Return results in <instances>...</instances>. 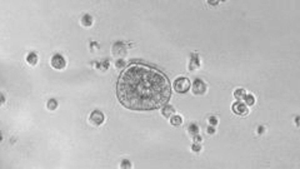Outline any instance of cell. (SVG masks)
<instances>
[{
    "label": "cell",
    "mask_w": 300,
    "mask_h": 169,
    "mask_svg": "<svg viewBox=\"0 0 300 169\" xmlns=\"http://www.w3.org/2000/svg\"><path fill=\"white\" fill-rule=\"evenodd\" d=\"M116 93L119 102L128 109L154 110L169 102L171 85L159 69L134 63L121 72Z\"/></svg>",
    "instance_id": "cell-1"
},
{
    "label": "cell",
    "mask_w": 300,
    "mask_h": 169,
    "mask_svg": "<svg viewBox=\"0 0 300 169\" xmlns=\"http://www.w3.org/2000/svg\"><path fill=\"white\" fill-rule=\"evenodd\" d=\"M190 85H191L190 80H189V79H186V78H178L174 82V89L178 93H180V94L186 93L190 89Z\"/></svg>",
    "instance_id": "cell-2"
},
{
    "label": "cell",
    "mask_w": 300,
    "mask_h": 169,
    "mask_svg": "<svg viewBox=\"0 0 300 169\" xmlns=\"http://www.w3.org/2000/svg\"><path fill=\"white\" fill-rule=\"evenodd\" d=\"M50 63H51V67H53L54 69H58V70L64 69L65 65H67V62H65L64 56L60 55V54H54L53 56H51Z\"/></svg>",
    "instance_id": "cell-3"
},
{
    "label": "cell",
    "mask_w": 300,
    "mask_h": 169,
    "mask_svg": "<svg viewBox=\"0 0 300 169\" xmlns=\"http://www.w3.org/2000/svg\"><path fill=\"white\" fill-rule=\"evenodd\" d=\"M191 89H193V93L195 95H203L205 94L206 92V85L203 80H200V79H195L191 84Z\"/></svg>",
    "instance_id": "cell-4"
},
{
    "label": "cell",
    "mask_w": 300,
    "mask_h": 169,
    "mask_svg": "<svg viewBox=\"0 0 300 169\" xmlns=\"http://www.w3.org/2000/svg\"><path fill=\"white\" fill-rule=\"evenodd\" d=\"M233 111L235 113V114H238V115H241V116L246 115L248 113H249L246 104H244V103H241L240 100L233 104Z\"/></svg>",
    "instance_id": "cell-5"
},
{
    "label": "cell",
    "mask_w": 300,
    "mask_h": 169,
    "mask_svg": "<svg viewBox=\"0 0 300 169\" xmlns=\"http://www.w3.org/2000/svg\"><path fill=\"white\" fill-rule=\"evenodd\" d=\"M104 114L100 111V110H94L91 114H90V121L94 124V125H100L103 124V121H104Z\"/></svg>",
    "instance_id": "cell-6"
},
{
    "label": "cell",
    "mask_w": 300,
    "mask_h": 169,
    "mask_svg": "<svg viewBox=\"0 0 300 169\" xmlns=\"http://www.w3.org/2000/svg\"><path fill=\"white\" fill-rule=\"evenodd\" d=\"M112 53L114 55H119V56H123L126 54V45L123 43V41H116L112 46Z\"/></svg>",
    "instance_id": "cell-7"
},
{
    "label": "cell",
    "mask_w": 300,
    "mask_h": 169,
    "mask_svg": "<svg viewBox=\"0 0 300 169\" xmlns=\"http://www.w3.org/2000/svg\"><path fill=\"white\" fill-rule=\"evenodd\" d=\"M200 67V59H199V55L196 53H193L190 55V60H189V67L188 69L189 70H196Z\"/></svg>",
    "instance_id": "cell-8"
},
{
    "label": "cell",
    "mask_w": 300,
    "mask_h": 169,
    "mask_svg": "<svg viewBox=\"0 0 300 169\" xmlns=\"http://www.w3.org/2000/svg\"><path fill=\"white\" fill-rule=\"evenodd\" d=\"M161 113H163V115L165 116V118H170L171 115H174L175 109H174V108H173L171 105H165V107L163 108Z\"/></svg>",
    "instance_id": "cell-9"
},
{
    "label": "cell",
    "mask_w": 300,
    "mask_h": 169,
    "mask_svg": "<svg viewBox=\"0 0 300 169\" xmlns=\"http://www.w3.org/2000/svg\"><path fill=\"white\" fill-rule=\"evenodd\" d=\"M188 133L190 134L191 138H193L194 135L199 134V126H198V124H195V123L189 124V126H188Z\"/></svg>",
    "instance_id": "cell-10"
},
{
    "label": "cell",
    "mask_w": 300,
    "mask_h": 169,
    "mask_svg": "<svg viewBox=\"0 0 300 169\" xmlns=\"http://www.w3.org/2000/svg\"><path fill=\"white\" fill-rule=\"evenodd\" d=\"M26 62H28V64H30V65H36V63H38V55H36V53H29L26 55Z\"/></svg>",
    "instance_id": "cell-11"
},
{
    "label": "cell",
    "mask_w": 300,
    "mask_h": 169,
    "mask_svg": "<svg viewBox=\"0 0 300 169\" xmlns=\"http://www.w3.org/2000/svg\"><path fill=\"white\" fill-rule=\"evenodd\" d=\"M81 24L84 25V26H91V24H93V18H91V15H89V14H85V15H83V18H81Z\"/></svg>",
    "instance_id": "cell-12"
},
{
    "label": "cell",
    "mask_w": 300,
    "mask_h": 169,
    "mask_svg": "<svg viewBox=\"0 0 300 169\" xmlns=\"http://www.w3.org/2000/svg\"><path fill=\"white\" fill-rule=\"evenodd\" d=\"M170 123H171V125H174V126H180L181 123H183V119H181L180 115H173L170 118Z\"/></svg>",
    "instance_id": "cell-13"
},
{
    "label": "cell",
    "mask_w": 300,
    "mask_h": 169,
    "mask_svg": "<svg viewBox=\"0 0 300 169\" xmlns=\"http://www.w3.org/2000/svg\"><path fill=\"white\" fill-rule=\"evenodd\" d=\"M245 95H246V93H245V90H244V89H236V90L234 92V97H235L238 100L244 99V98H245Z\"/></svg>",
    "instance_id": "cell-14"
},
{
    "label": "cell",
    "mask_w": 300,
    "mask_h": 169,
    "mask_svg": "<svg viewBox=\"0 0 300 169\" xmlns=\"http://www.w3.org/2000/svg\"><path fill=\"white\" fill-rule=\"evenodd\" d=\"M46 108H48L49 110H55L56 108H58V102L55 99H50L48 103H46Z\"/></svg>",
    "instance_id": "cell-15"
},
{
    "label": "cell",
    "mask_w": 300,
    "mask_h": 169,
    "mask_svg": "<svg viewBox=\"0 0 300 169\" xmlns=\"http://www.w3.org/2000/svg\"><path fill=\"white\" fill-rule=\"evenodd\" d=\"M95 64H96V68L100 70H106L109 68V62H108V60H104V62H100V63H95Z\"/></svg>",
    "instance_id": "cell-16"
},
{
    "label": "cell",
    "mask_w": 300,
    "mask_h": 169,
    "mask_svg": "<svg viewBox=\"0 0 300 169\" xmlns=\"http://www.w3.org/2000/svg\"><path fill=\"white\" fill-rule=\"evenodd\" d=\"M245 103H246V105H254V103H255V99H254V97L251 95V94H246L245 95Z\"/></svg>",
    "instance_id": "cell-17"
},
{
    "label": "cell",
    "mask_w": 300,
    "mask_h": 169,
    "mask_svg": "<svg viewBox=\"0 0 300 169\" xmlns=\"http://www.w3.org/2000/svg\"><path fill=\"white\" fill-rule=\"evenodd\" d=\"M120 167L124 168V169H129V168H131L133 165H131V162H130V160H128V159H124V160H121Z\"/></svg>",
    "instance_id": "cell-18"
},
{
    "label": "cell",
    "mask_w": 300,
    "mask_h": 169,
    "mask_svg": "<svg viewBox=\"0 0 300 169\" xmlns=\"http://www.w3.org/2000/svg\"><path fill=\"white\" fill-rule=\"evenodd\" d=\"M191 150H193V152H195V153H199L200 150H201V145H200L199 143H194L193 145H191Z\"/></svg>",
    "instance_id": "cell-19"
},
{
    "label": "cell",
    "mask_w": 300,
    "mask_h": 169,
    "mask_svg": "<svg viewBox=\"0 0 300 169\" xmlns=\"http://www.w3.org/2000/svg\"><path fill=\"white\" fill-rule=\"evenodd\" d=\"M209 124L212 126H215L218 124V119L215 118V116H210V118H209Z\"/></svg>",
    "instance_id": "cell-20"
},
{
    "label": "cell",
    "mask_w": 300,
    "mask_h": 169,
    "mask_svg": "<svg viewBox=\"0 0 300 169\" xmlns=\"http://www.w3.org/2000/svg\"><path fill=\"white\" fill-rule=\"evenodd\" d=\"M124 65H125V62L123 59H120V60H116V63H115V67L116 68H124Z\"/></svg>",
    "instance_id": "cell-21"
},
{
    "label": "cell",
    "mask_w": 300,
    "mask_h": 169,
    "mask_svg": "<svg viewBox=\"0 0 300 169\" xmlns=\"http://www.w3.org/2000/svg\"><path fill=\"white\" fill-rule=\"evenodd\" d=\"M193 139H194V143H199V144L201 143V140H203V138H201V137H200V135H199V134H196V135H194V137H193Z\"/></svg>",
    "instance_id": "cell-22"
},
{
    "label": "cell",
    "mask_w": 300,
    "mask_h": 169,
    "mask_svg": "<svg viewBox=\"0 0 300 169\" xmlns=\"http://www.w3.org/2000/svg\"><path fill=\"white\" fill-rule=\"evenodd\" d=\"M206 133H208V134H214V133H215L214 126H212V125L208 126V128H206Z\"/></svg>",
    "instance_id": "cell-23"
},
{
    "label": "cell",
    "mask_w": 300,
    "mask_h": 169,
    "mask_svg": "<svg viewBox=\"0 0 300 169\" xmlns=\"http://www.w3.org/2000/svg\"><path fill=\"white\" fill-rule=\"evenodd\" d=\"M262 133H264V128H262V126H259V128H258V134L261 135Z\"/></svg>",
    "instance_id": "cell-24"
},
{
    "label": "cell",
    "mask_w": 300,
    "mask_h": 169,
    "mask_svg": "<svg viewBox=\"0 0 300 169\" xmlns=\"http://www.w3.org/2000/svg\"><path fill=\"white\" fill-rule=\"evenodd\" d=\"M4 102H5V97H4V94H1V104H4Z\"/></svg>",
    "instance_id": "cell-25"
},
{
    "label": "cell",
    "mask_w": 300,
    "mask_h": 169,
    "mask_svg": "<svg viewBox=\"0 0 300 169\" xmlns=\"http://www.w3.org/2000/svg\"><path fill=\"white\" fill-rule=\"evenodd\" d=\"M295 124H296V126H299V118H298V116L295 118Z\"/></svg>",
    "instance_id": "cell-26"
},
{
    "label": "cell",
    "mask_w": 300,
    "mask_h": 169,
    "mask_svg": "<svg viewBox=\"0 0 300 169\" xmlns=\"http://www.w3.org/2000/svg\"><path fill=\"white\" fill-rule=\"evenodd\" d=\"M209 4H212V5H215V4H218V1H208Z\"/></svg>",
    "instance_id": "cell-27"
}]
</instances>
